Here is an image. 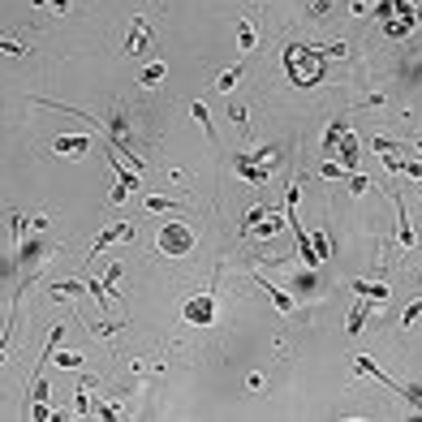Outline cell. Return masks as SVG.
<instances>
[{
    "label": "cell",
    "mask_w": 422,
    "mask_h": 422,
    "mask_svg": "<svg viewBox=\"0 0 422 422\" xmlns=\"http://www.w3.org/2000/svg\"><path fill=\"white\" fill-rule=\"evenodd\" d=\"M370 18H375L384 26V35L388 39H410L414 35V26H418V9H414V0H375L370 5Z\"/></svg>",
    "instance_id": "6da1fadb"
},
{
    "label": "cell",
    "mask_w": 422,
    "mask_h": 422,
    "mask_svg": "<svg viewBox=\"0 0 422 422\" xmlns=\"http://www.w3.org/2000/svg\"><path fill=\"white\" fill-rule=\"evenodd\" d=\"M285 69H289V82L293 87H319L328 69H323V56L315 52L311 43H293L285 52Z\"/></svg>",
    "instance_id": "7a4b0ae2"
},
{
    "label": "cell",
    "mask_w": 422,
    "mask_h": 422,
    "mask_svg": "<svg viewBox=\"0 0 422 422\" xmlns=\"http://www.w3.org/2000/svg\"><path fill=\"white\" fill-rule=\"evenodd\" d=\"M276 155H280V147H263V151H254V155H237L233 159V168L241 181H250V186H267L271 181V164H276Z\"/></svg>",
    "instance_id": "3957f363"
},
{
    "label": "cell",
    "mask_w": 422,
    "mask_h": 422,
    "mask_svg": "<svg viewBox=\"0 0 422 422\" xmlns=\"http://www.w3.org/2000/svg\"><path fill=\"white\" fill-rule=\"evenodd\" d=\"M190 250H194V233L186 229V224L168 220L164 229H159V254H168V258H181V254H190Z\"/></svg>",
    "instance_id": "277c9868"
},
{
    "label": "cell",
    "mask_w": 422,
    "mask_h": 422,
    "mask_svg": "<svg viewBox=\"0 0 422 422\" xmlns=\"http://www.w3.org/2000/svg\"><path fill=\"white\" fill-rule=\"evenodd\" d=\"M181 319L186 323H194V328H211V323H216V293H194L186 306H181Z\"/></svg>",
    "instance_id": "5b68a950"
},
{
    "label": "cell",
    "mask_w": 422,
    "mask_h": 422,
    "mask_svg": "<svg viewBox=\"0 0 422 422\" xmlns=\"http://www.w3.org/2000/svg\"><path fill=\"white\" fill-rule=\"evenodd\" d=\"M129 237H134V229H129L125 220H121V224H108L104 233H95V241H91V250H87V263H91L95 254H104L108 246H117V241H129Z\"/></svg>",
    "instance_id": "8992f818"
},
{
    "label": "cell",
    "mask_w": 422,
    "mask_h": 422,
    "mask_svg": "<svg viewBox=\"0 0 422 422\" xmlns=\"http://www.w3.org/2000/svg\"><path fill=\"white\" fill-rule=\"evenodd\" d=\"M392 203H397V246L414 250L418 246V233H414V224H410V211L401 207V194H392Z\"/></svg>",
    "instance_id": "52a82bcc"
},
{
    "label": "cell",
    "mask_w": 422,
    "mask_h": 422,
    "mask_svg": "<svg viewBox=\"0 0 422 422\" xmlns=\"http://www.w3.org/2000/svg\"><path fill=\"white\" fill-rule=\"evenodd\" d=\"M87 147H91V138H82V134H56V138H52V151H56V155H74V159H82Z\"/></svg>",
    "instance_id": "ba28073f"
},
{
    "label": "cell",
    "mask_w": 422,
    "mask_h": 422,
    "mask_svg": "<svg viewBox=\"0 0 422 422\" xmlns=\"http://www.w3.org/2000/svg\"><path fill=\"white\" fill-rule=\"evenodd\" d=\"M375 311V302L370 298H362V293H353V306H349V319H345V328H349V336H358L362 332V323H366V315Z\"/></svg>",
    "instance_id": "9c48e42d"
},
{
    "label": "cell",
    "mask_w": 422,
    "mask_h": 422,
    "mask_svg": "<svg viewBox=\"0 0 422 422\" xmlns=\"http://www.w3.org/2000/svg\"><path fill=\"white\" fill-rule=\"evenodd\" d=\"M353 370H358V375H370V379H379L384 388H392V392L401 388V379H392V375H388L384 366H375V362H370L366 353H358V358H353Z\"/></svg>",
    "instance_id": "30bf717a"
},
{
    "label": "cell",
    "mask_w": 422,
    "mask_h": 422,
    "mask_svg": "<svg viewBox=\"0 0 422 422\" xmlns=\"http://www.w3.org/2000/svg\"><path fill=\"white\" fill-rule=\"evenodd\" d=\"M254 285H258V289H263V293L271 298V306H276L280 315H293V311H298V306H293V298H289L285 289H276V285L267 280V276H254Z\"/></svg>",
    "instance_id": "8fae6325"
},
{
    "label": "cell",
    "mask_w": 422,
    "mask_h": 422,
    "mask_svg": "<svg viewBox=\"0 0 422 422\" xmlns=\"http://www.w3.org/2000/svg\"><path fill=\"white\" fill-rule=\"evenodd\" d=\"M147 43H151V30H147V18H142V13H138V18L129 22V39H125V52H129V56H138V52H142V47H147Z\"/></svg>",
    "instance_id": "7c38bea8"
},
{
    "label": "cell",
    "mask_w": 422,
    "mask_h": 422,
    "mask_svg": "<svg viewBox=\"0 0 422 422\" xmlns=\"http://www.w3.org/2000/svg\"><path fill=\"white\" fill-rule=\"evenodd\" d=\"M280 229H285V216L276 211V216H267V220H258V224H250L246 229V237H258V241H271V237H280Z\"/></svg>",
    "instance_id": "4fadbf2b"
},
{
    "label": "cell",
    "mask_w": 422,
    "mask_h": 422,
    "mask_svg": "<svg viewBox=\"0 0 422 422\" xmlns=\"http://www.w3.org/2000/svg\"><path fill=\"white\" fill-rule=\"evenodd\" d=\"M336 155H340V168H345V173H358V138H353V129H345Z\"/></svg>",
    "instance_id": "5bb4252c"
},
{
    "label": "cell",
    "mask_w": 422,
    "mask_h": 422,
    "mask_svg": "<svg viewBox=\"0 0 422 422\" xmlns=\"http://www.w3.org/2000/svg\"><path fill=\"white\" fill-rule=\"evenodd\" d=\"M345 129H349V117H336V121L328 125V134H323V155H336L340 138H345Z\"/></svg>",
    "instance_id": "9a60e30c"
},
{
    "label": "cell",
    "mask_w": 422,
    "mask_h": 422,
    "mask_svg": "<svg viewBox=\"0 0 422 422\" xmlns=\"http://www.w3.org/2000/svg\"><path fill=\"white\" fill-rule=\"evenodd\" d=\"M353 293H362V298H370L375 306H384L388 298H392V289H388V285H370V280H353Z\"/></svg>",
    "instance_id": "2e32d148"
},
{
    "label": "cell",
    "mask_w": 422,
    "mask_h": 422,
    "mask_svg": "<svg viewBox=\"0 0 422 422\" xmlns=\"http://www.w3.org/2000/svg\"><path fill=\"white\" fill-rule=\"evenodd\" d=\"M237 47H241V52H254V47H258V30H254L250 18L237 22Z\"/></svg>",
    "instance_id": "e0dca14e"
},
{
    "label": "cell",
    "mask_w": 422,
    "mask_h": 422,
    "mask_svg": "<svg viewBox=\"0 0 422 422\" xmlns=\"http://www.w3.org/2000/svg\"><path fill=\"white\" fill-rule=\"evenodd\" d=\"M91 384H95V375H82V379H78V392H74V410H78V414H74V418H87V414H91V397H87Z\"/></svg>",
    "instance_id": "ac0fdd59"
},
{
    "label": "cell",
    "mask_w": 422,
    "mask_h": 422,
    "mask_svg": "<svg viewBox=\"0 0 422 422\" xmlns=\"http://www.w3.org/2000/svg\"><path fill=\"white\" fill-rule=\"evenodd\" d=\"M280 211V203H254L250 211H246V220H241V233L250 229V224H258V220H267V216H276Z\"/></svg>",
    "instance_id": "d6986e66"
},
{
    "label": "cell",
    "mask_w": 422,
    "mask_h": 422,
    "mask_svg": "<svg viewBox=\"0 0 422 422\" xmlns=\"http://www.w3.org/2000/svg\"><path fill=\"white\" fill-rule=\"evenodd\" d=\"M190 117L203 125V134H207V138H216V125H211V112H207L203 100H190Z\"/></svg>",
    "instance_id": "ffe728a7"
},
{
    "label": "cell",
    "mask_w": 422,
    "mask_h": 422,
    "mask_svg": "<svg viewBox=\"0 0 422 422\" xmlns=\"http://www.w3.org/2000/svg\"><path fill=\"white\" fill-rule=\"evenodd\" d=\"M52 362H56L60 370H82V353H78V349H56Z\"/></svg>",
    "instance_id": "44dd1931"
},
{
    "label": "cell",
    "mask_w": 422,
    "mask_h": 422,
    "mask_svg": "<svg viewBox=\"0 0 422 422\" xmlns=\"http://www.w3.org/2000/svg\"><path fill=\"white\" fill-rule=\"evenodd\" d=\"M315 52L323 56V60H336V56H349V43L345 39H336V43H311Z\"/></svg>",
    "instance_id": "7402d4cb"
},
{
    "label": "cell",
    "mask_w": 422,
    "mask_h": 422,
    "mask_svg": "<svg viewBox=\"0 0 422 422\" xmlns=\"http://www.w3.org/2000/svg\"><path fill=\"white\" fill-rule=\"evenodd\" d=\"M164 74H168V65L155 60V65H147V69L138 74V82H142V87H159V82H164Z\"/></svg>",
    "instance_id": "603a6c76"
},
{
    "label": "cell",
    "mask_w": 422,
    "mask_h": 422,
    "mask_svg": "<svg viewBox=\"0 0 422 422\" xmlns=\"http://www.w3.org/2000/svg\"><path fill=\"white\" fill-rule=\"evenodd\" d=\"M0 52H9V56H35V47H30V43H22V39H5V35H0Z\"/></svg>",
    "instance_id": "cb8c5ba5"
},
{
    "label": "cell",
    "mask_w": 422,
    "mask_h": 422,
    "mask_svg": "<svg viewBox=\"0 0 422 422\" xmlns=\"http://www.w3.org/2000/svg\"><path fill=\"white\" fill-rule=\"evenodd\" d=\"M82 280H56L52 289H47V293H52V298H78V293H82Z\"/></svg>",
    "instance_id": "d4e9b609"
},
{
    "label": "cell",
    "mask_w": 422,
    "mask_h": 422,
    "mask_svg": "<svg viewBox=\"0 0 422 422\" xmlns=\"http://www.w3.org/2000/svg\"><path fill=\"white\" fill-rule=\"evenodd\" d=\"M142 207H147V211H173V207H186V203H177V199H159V194H147V199H142Z\"/></svg>",
    "instance_id": "484cf974"
},
{
    "label": "cell",
    "mask_w": 422,
    "mask_h": 422,
    "mask_svg": "<svg viewBox=\"0 0 422 422\" xmlns=\"http://www.w3.org/2000/svg\"><path fill=\"white\" fill-rule=\"evenodd\" d=\"M121 276H125V267H121V263H108V267H104V276H100V280H104V289H108V293H117V280H121Z\"/></svg>",
    "instance_id": "4316f807"
},
{
    "label": "cell",
    "mask_w": 422,
    "mask_h": 422,
    "mask_svg": "<svg viewBox=\"0 0 422 422\" xmlns=\"http://www.w3.org/2000/svg\"><path fill=\"white\" fill-rule=\"evenodd\" d=\"M241 74H246V69H224V74L216 78V91H224V95H229V91L241 82Z\"/></svg>",
    "instance_id": "83f0119b"
},
{
    "label": "cell",
    "mask_w": 422,
    "mask_h": 422,
    "mask_svg": "<svg viewBox=\"0 0 422 422\" xmlns=\"http://www.w3.org/2000/svg\"><path fill=\"white\" fill-rule=\"evenodd\" d=\"M319 177H323V181H340V177H349V173L340 168V164H332V159H323V164H319Z\"/></svg>",
    "instance_id": "f1b7e54d"
},
{
    "label": "cell",
    "mask_w": 422,
    "mask_h": 422,
    "mask_svg": "<svg viewBox=\"0 0 422 422\" xmlns=\"http://www.w3.org/2000/svg\"><path fill=\"white\" fill-rule=\"evenodd\" d=\"M418 319H422V302H410V306L401 311V328H414Z\"/></svg>",
    "instance_id": "f546056e"
},
{
    "label": "cell",
    "mask_w": 422,
    "mask_h": 422,
    "mask_svg": "<svg viewBox=\"0 0 422 422\" xmlns=\"http://www.w3.org/2000/svg\"><path fill=\"white\" fill-rule=\"evenodd\" d=\"M229 117H233V121H237V125H241V129H246V138H250V112H246V108H241V104H237V100H233V104H229Z\"/></svg>",
    "instance_id": "4dcf8cb0"
},
{
    "label": "cell",
    "mask_w": 422,
    "mask_h": 422,
    "mask_svg": "<svg viewBox=\"0 0 422 422\" xmlns=\"http://www.w3.org/2000/svg\"><path fill=\"white\" fill-rule=\"evenodd\" d=\"M345 181H349V194H366L370 190V177H362V173H349Z\"/></svg>",
    "instance_id": "1f68e13d"
},
{
    "label": "cell",
    "mask_w": 422,
    "mask_h": 422,
    "mask_svg": "<svg viewBox=\"0 0 422 422\" xmlns=\"http://www.w3.org/2000/svg\"><path fill=\"white\" fill-rule=\"evenodd\" d=\"M43 250H47V246H43V241H26V246H22V254H18V263L26 267V263H30V258H35V254H43Z\"/></svg>",
    "instance_id": "d6a6232c"
},
{
    "label": "cell",
    "mask_w": 422,
    "mask_h": 422,
    "mask_svg": "<svg viewBox=\"0 0 422 422\" xmlns=\"http://www.w3.org/2000/svg\"><path fill=\"white\" fill-rule=\"evenodd\" d=\"M328 13H332V0H311V18L315 22H323Z\"/></svg>",
    "instance_id": "836d02e7"
},
{
    "label": "cell",
    "mask_w": 422,
    "mask_h": 422,
    "mask_svg": "<svg viewBox=\"0 0 422 422\" xmlns=\"http://www.w3.org/2000/svg\"><path fill=\"white\" fill-rule=\"evenodd\" d=\"M401 177H414V181H422V164H418V159H401Z\"/></svg>",
    "instance_id": "e575fe53"
},
{
    "label": "cell",
    "mask_w": 422,
    "mask_h": 422,
    "mask_svg": "<svg viewBox=\"0 0 422 422\" xmlns=\"http://www.w3.org/2000/svg\"><path fill=\"white\" fill-rule=\"evenodd\" d=\"M95 418H104V422H108V418H121V405H112V401H104L100 410H95Z\"/></svg>",
    "instance_id": "d590c367"
},
{
    "label": "cell",
    "mask_w": 422,
    "mask_h": 422,
    "mask_svg": "<svg viewBox=\"0 0 422 422\" xmlns=\"http://www.w3.org/2000/svg\"><path fill=\"white\" fill-rule=\"evenodd\" d=\"M379 104H384V95H379V91H370V95H366V100H362L358 108H379Z\"/></svg>",
    "instance_id": "8d00e7d4"
},
{
    "label": "cell",
    "mask_w": 422,
    "mask_h": 422,
    "mask_svg": "<svg viewBox=\"0 0 422 422\" xmlns=\"http://www.w3.org/2000/svg\"><path fill=\"white\" fill-rule=\"evenodd\" d=\"M47 5H52L56 13H69V0H47Z\"/></svg>",
    "instance_id": "74e56055"
},
{
    "label": "cell",
    "mask_w": 422,
    "mask_h": 422,
    "mask_svg": "<svg viewBox=\"0 0 422 422\" xmlns=\"http://www.w3.org/2000/svg\"><path fill=\"white\" fill-rule=\"evenodd\" d=\"M414 9H418V26H422V0H418V5H414Z\"/></svg>",
    "instance_id": "f35d334b"
},
{
    "label": "cell",
    "mask_w": 422,
    "mask_h": 422,
    "mask_svg": "<svg viewBox=\"0 0 422 422\" xmlns=\"http://www.w3.org/2000/svg\"><path fill=\"white\" fill-rule=\"evenodd\" d=\"M414 147H418V151H422V138H414Z\"/></svg>",
    "instance_id": "ab89813d"
},
{
    "label": "cell",
    "mask_w": 422,
    "mask_h": 422,
    "mask_svg": "<svg viewBox=\"0 0 422 422\" xmlns=\"http://www.w3.org/2000/svg\"><path fill=\"white\" fill-rule=\"evenodd\" d=\"M35 5H47V0H35Z\"/></svg>",
    "instance_id": "60d3db41"
}]
</instances>
